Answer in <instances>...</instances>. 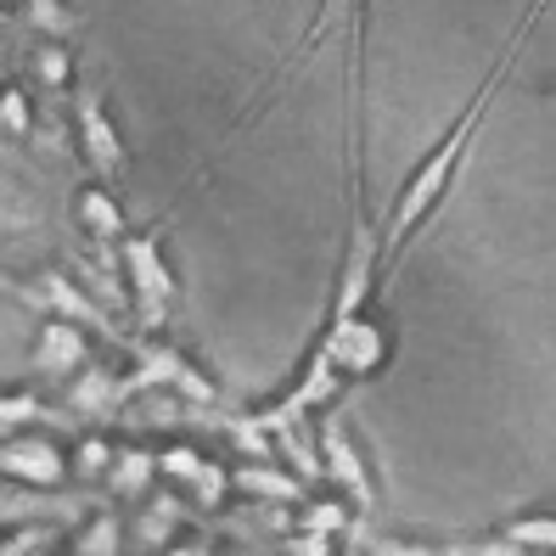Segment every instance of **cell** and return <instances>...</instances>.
<instances>
[{
  "label": "cell",
  "instance_id": "cell-7",
  "mask_svg": "<svg viewBox=\"0 0 556 556\" xmlns=\"http://www.w3.org/2000/svg\"><path fill=\"white\" fill-rule=\"evenodd\" d=\"M79 359H85V326L68 320V315L51 320V326H46V338H40L35 366H40V371H74Z\"/></svg>",
  "mask_w": 556,
  "mask_h": 556
},
{
  "label": "cell",
  "instance_id": "cell-2",
  "mask_svg": "<svg viewBox=\"0 0 556 556\" xmlns=\"http://www.w3.org/2000/svg\"><path fill=\"white\" fill-rule=\"evenodd\" d=\"M366 12H371V0H320L315 7V17H309V28H304V40L292 46L287 56H281V68L270 74V85H265V96H258L253 108H265L270 96L281 90V79H292V68H304V62L315 56V51H326L338 35H349V40H366Z\"/></svg>",
  "mask_w": 556,
  "mask_h": 556
},
{
  "label": "cell",
  "instance_id": "cell-11",
  "mask_svg": "<svg viewBox=\"0 0 556 556\" xmlns=\"http://www.w3.org/2000/svg\"><path fill=\"white\" fill-rule=\"evenodd\" d=\"M169 556H214V551H169Z\"/></svg>",
  "mask_w": 556,
  "mask_h": 556
},
{
  "label": "cell",
  "instance_id": "cell-10",
  "mask_svg": "<svg viewBox=\"0 0 556 556\" xmlns=\"http://www.w3.org/2000/svg\"><path fill=\"white\" fill-rule=\"evenodd\" d=\"M7 136H23V90H7Z\"/></svg>",
  "mask_w": 556,
  "mask_h": 556
},
{
  "label": "cell",
  "instance_id": "cell-6",
  "mask_svg": "<svg viewBox=\"0 0 556 556\" xmlns=\"http://www.w3.org/2000/svg\"><path fill=\"white\" fill-rule=\"evenodd\" d=\"M7 472L12 478H23L28 472V483H62V450L46 439V433H12L7 439Z\"/></svg>",
  "mask_w": 556,
  "mask_h": 556
},
{
  "label": "cell",
  "instance_id": "cell-5",
  "mask_svg": "<svg viewBox=\"0 0 556 556\" xmlns=\"http://www.w3.org/2000/svg\"><path fill=\"white\" fill-rule=\"evenodd\" d=\"M320 455H326V478H332L359 511H371V506H377L371 467H366V455H359V444H354V433H349V421H326V428H320Z\"/></svg>",
  "mask_w": 556,
  "mask_h": 556
},
{
  "label": "cell",
  "instance_id": "cell-1",
  "mask_svg": "<svg viewBox=\"0 0 556 556\" xmlns=\"http://www.w3.org/2000/svg\"><path fill=\"white\" fill-rule=\"evenodd\" d=\"M540 17H545V0H534V7L522 12V23L511 28V40L501 46V56L489 62L483 85L467 96L462 118H455V124L444 129V141H439L428 157H421L416 169L405 175V186L394 191V208H388V225H382V287H394V276H400V265H405V248L421 237V225H428V219L439 214V203L450 198L455 175H462V157H467L472 136L483 129V118L495 113L501 90H506V79H511V62L522 56V46H529V35L540 28Z\"/></svg>",
  "mask_w": 556,
  "mask_h": 556
},
{
  "label": "cell",
  "instance_id": "cell-8",
  "mask_svg": "<svg viewBox=\"0 0 556 556\" xmlns=\"http://www.w3.org/2000/svg\"><path fill=\"white\" fill-rule=\"evenodd\" d=\"M79 219L90 225L96 242H118V208H113V198H108L102 186H90L85 198H79Z\"/></svg>",
  "mask_w": 556,
  "mask_h": 556
},
{
  "label": "cell",
  "instance_id": "cell-9",
  "mask_svg": "<svg viewBox=\"0 0 556 556\" xmlns=\"http://www.w3.org/2000/svg\"><path fill=\"white\" fill-rule=\"evenodd\" d=\"M74 556H118V522H113V517H96Z\"/></svg>",
  "mask_w": 556,
  "mask_h": 556
},
{
  "label": "cell",
  "instance_id": "cell-4",
  "mask_svg": "<svg viewBox=\"0 0 556 556\" xmlns=\"http://www.w3.org/2000/svg\"><path fill=\"white\" fill-rule=\"evenodd\" d=\"M118 258H124L129 299H136L141 320H147V326H157L163 315H169V304H175V281H169V270H163L157 231H147V237H136V242H124V248H118Z\"/></svg>",
  "mask_w": 556,
  "mask_h": 556
},
{
  "label": "cell",
  "instance_id": "cell-3",
  "mask_svg": "<svg viewBox=\"0 0 556 556\" xmlns=\"http://www.w3.org/2000/svg\"><path fill=\"white\" fill-rule=\"evenodd\" d=\"M74 141H79V157L102 180H118L124 175V141H118V129L108 118L102 85H85L79 90V102H74Z\"/></svg>",
  "mask_w": 556,
  "mask_h": 556
}]
</instances>
